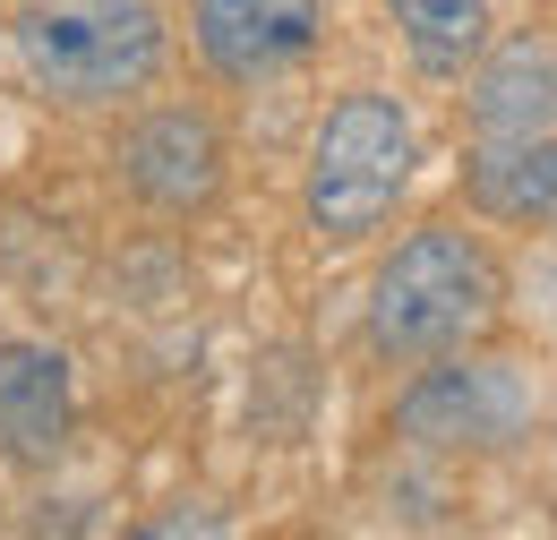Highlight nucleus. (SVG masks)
I'll return each mask as SVG.
<instances>
[{
	"label": "nucleus",
	"mask_w": 557,
	"mask_h": 540,
	"mask_svg": "<svg viewBox=\"0 0 557 540\" xmlns=\"http://www.w3.org/2000/svg\"><path fill=\"white\" fill-rule=\"evenodd\" d=\"M412 189V121L395 95H344L318 137H309V181H300V214L326 249H360L395 198Z\"/></svg>",
	"instance_id": "nucleus-3"
},
{
	"label": "nucleus",
	"mask_w": 557,
	"mask_h": 540,
	"mask_svg": "<svg viewBox=\"0 0 557 540\" xmlns=\"http://www.w3.org/2000/svg\"><path fill=\"white\" fill-rule=\"evenodd\" d=\"M463 198L497 223H557V130L481 137L472 163H463Z\"/></svg>",
	"instance_id": "nucleus-9"
},
{
	"label": "nucleus",
	"mask_w": 557,
	"mask_h": 540,
	"mask_svg": "<svg viewBox=\"0 0 557 540\" xmlns=\"http://www.w3.org/2000/svg\"><path fill=\"white\" fill-rule=\"evenodd\" d=\"M70 438V360L52 343H0V455L52 464Z\"/></svg>",
	"instance_id": "nucleus-8"
},
{
	"label": "nucleus",
	"mask_w": 557,
	"mask_h": 540,
	"mask_svg": "<svg viewBox=\"0 0 557 540\" xmlns=\"http://www.w3.org/2000/svg\"><path fill=\"white\" fill-rule=\"evenodd\" d=\"M326 26V0H198V52L214 77L249 86L292 69Z\"/></svg>",
	"instance_id": "nucleus-6"
},
{
	"label": "nucleus",
	"mask_w": 557,
	"mask_h": 540,
	"mask_svg": "<svg viewBox=\"0 0 557 540\" xmlns=\"http://www.w3.org/2000/svg\"><path fill=\"white\" fill-rule=\"evenodd\" d=\"M395 9V26H404V44H412V61L429 77H463V69L488 52V0H386Z\"/></svg>",
	"instance_id": "nucleus-10"
},
{
	"label": "nucleus",
	"mask_w": 557,
	"mask_h": 540,
	"mask_svg": "<svg viewBox=\"0 0 557 540\" xmlns=\"http://www.w3.org/2000/svg\"><path fill=\"white\" fill-rule=\"evenodd\" d=\"M17 61L52 103H121L163 69L154 0H17L9 9Z\"/></svg>",
	"instance_id": "nucleus-2"
},
{
	"label": "nucleus",
	"mask_w": 557,
	"mask_h": 540,
	"mask_svg": "<svg viewBox=\"0 0 557 540\" xmlns=\"http://www.w3.org/2000/svg\"><path fill=\"white\" fill-rule=\"evenodd\" d=\"M497 309H506V274L488 241L463 223H429L369 283V343L386 360H437V352L481 343Z\"/></svg>",
	"instance_id": "nucleus-1"
},
{
	"label": "nucleus",
	"mask_w": 557,
	"mask_h": 540,
	"mask_svg": "<svg viewBox=\"0 0 557 540\" xmlns=\"http://www.w3.org/2000/svg\"><path fill=\"white\" fill-rule=\"evenodd\" d=\"M121 181L154 214H198L223 189V130H214L207 112H189V103H163V112L129 121V137H121Z\"/></svg>",
	"instance_id": "nucleus-5"
},
{
	"label": "nucleus",
	"mask_w": 557,
	"mask_h": 540,
	"mask_svg": "<svg viewBox=\"0 0 557 540\" xmlns=\"http://www.w3.org/2000/svg\"><path fill=\"white\" fill-rule=\"evenodd\" d=\"M532 420H541V378L515 360H481L472 343L437 352V369H420L395 404V429L437 455H506L532 438Z\"/></svg>",
	"instance_id": "nucleus-4"
},
{
	"label": "nucleus",
	"mask_w": 557,
	"mask_h": 540,
	"mask_svg": "<svg viewBox=\"0 0 557 540\" xmlns=\"http://www.w3.org/2000/svg\"><path fill=\"white\" fill-rule=\"evenodd\" d=\"M472 137H541L557 130V35H515L463 69Z\"/></svg>",
	"instance_id": "nucleus-7"
}]
</instances>
